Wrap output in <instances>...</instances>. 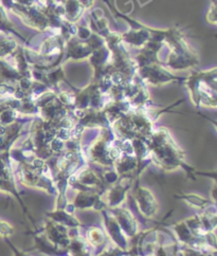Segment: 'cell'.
Returning a JSON list of instances; mask_svg holds the SVG:
<instances>
[{
	"label": "cell",
	"mask_w": 217,
	"mask_h": 256,
	"mask_svg": "<svg viewBox=\"0 0 217 256\" xmlns=\"http://www.w3.org/2000/svg\"><path fill=\"white\" fill-rule=\"evenodd\" d=\"M11 226H8L6 222H0V235H8V233H11Z\"/></svg>",
	"instance_id": "obj_1"
}]
</instances>
